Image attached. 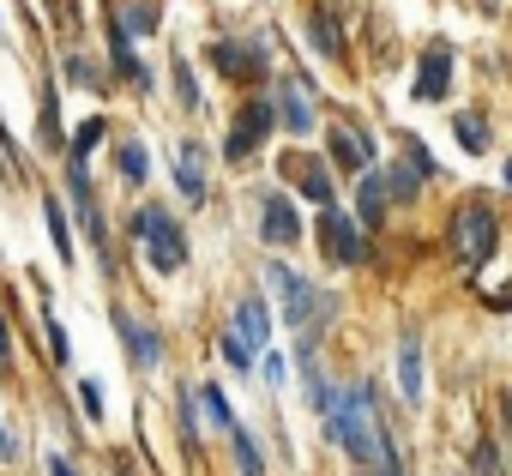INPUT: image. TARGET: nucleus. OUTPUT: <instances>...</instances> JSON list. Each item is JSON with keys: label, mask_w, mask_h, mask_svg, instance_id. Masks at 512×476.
<instances>
[{"label": "nucleus", "mask_w": 512, "mask_h": 476, "mask_svg": "<svg viewBox=\"0 0 512 476\" xmlns=\"http://www.w3.org/2000/svg\"><path fill=\"white\" fill-rule=\"evenodd\" d=\"M338 440H344V446H350V458H362V464H374V458H380L386 434H380V416H374V392H368V386H350V392H344Z\"/></svg>", "instance_id": "nucleus-1"}, {"label": "nucleus", "mask_w": 512, "mask_h": 476, "mask_svg": "<svg viewBox=\"0 0 512 476\" xmlns=\"http://www.w3.org/2000/svg\"><path fill=\"white\" fill-rule=\"evenodd\" d=\"M133 235L145 242V254H151L157 272H181V266H187V235L175 229V217H169L163 205H145V211L133 217Z\"/></svg>", "instance_id": "nucleus-2"}, {"label": "nucleus", "mask_w": 512, "mask_h": 476, "mask_svg": "<svg viewBox=\"0 0 512 476\" xmlns=\"http://www.w3.org/2000/svg\"><path fill=\"white\" fill-rule=\"evenodd\" d=\"M452 248H458L464 266L494 260V217H488L482 205H464V211H458V223H452Z\"/></svg>", "instance_id": "nucleus-3"}, {"label": "nucleus", "mask_w": 512, "mask_h": 476, "mask_svg": "<svg viewBox=\"0 0 512 476\" xmlns=\"http://www.w3.org/2000/svg\"><path fill=\"white\" fill-rule=\"evenodd\" d=\"M266 278H272V290H278V302H284V320L290 326H314V302H320V290L308 284V278H296L290 266H266Z\"/></svg>", "instance_id": "nucleus-4"}, {"label": "nucleus", "mask_w": 512, "mask_h": 476, "mask_svg": "<svg viewBox=\"0 0 512 476\" xmlns=\"http://www.w3.org/2000/svg\"><path fill=\"white\" fill-rule=\"evenodd\" d=\"M320 235H326V248H332V260L338 266H356V260H368V242H362V229L344 217V211H320Z\"/></svg>", "instance_id": "nucleus-5"}, {"label": "nucleus", "mask_w": 512, "mask_h": 476, "mask_svg": "<svg viewBox=\"0 0 512 476\" xmlns=\"http://www.w3.org/2000/svg\"><path fill=\"white\" fill-rule=\"evenodd\" d=\"M272 121H278V115H272V103H247V109H241V121H235V127H229V139H223V157H229V163H235V157H247L253 145L272 133Z\"/></svg>", "instance_id": "nucleus-6"}, {"label": "nucleus", "mask_w": 512, "mask_h": 476, "mask_svg": "<svg viewBox=\"0 0 512 476\" xmlns=\"http://www.w3.org/2000/svg\"><path fill=\"white\" fill-rule=\"evenodd\" d=\"M260 235H266L272 248H296V242H302V217H296V205H290L284 193L266 199V211H260Z\"/></svg>", "instance_id": "nucleus-7"}, {"label": "nucleus", "mask_w": 512, "mask_h": 476, "mask_svg": "<svg viewBox=\"0 0 512 476\" xmlns=\"http://www.w3.org/2000/svg\"><path fill=\"white\" fill-rule=\"evenodd\" d=\"M115 332H121V344L133 350V362H139V368H163V338H157L145 320H133V314H115Z\"/></svg>", "instance_id": "nucleus-8"}, {"label": "nucleus", "mask_w": 512, "mask_h": 476, "mask_svg": "<svg viewBox=\"0 0 512 476\" xmlns=\"http://www.w3.org/2000/svg\"><path fill=\"white\" fill-rule=\"evenodd\" d=\"M446 79H452V55H446V49H428L422 67H416V85H410L416 103H440V97H446Z\"/></svg>", "instance_id": "nucleus-9"}, {"label": "nucleus", "mask_w": 512, "mask_h": 476, "mask_svg": "<svg viewBox=\"0 0 512 476\" xmlns=\"http://www.w3.org/2000/svg\"><path fill=\"white\" fill-rule=\"evenodd\" d=\"M398 392H404V404H410V410H416V404H422V392H428L422 344H416V338H404V344H398Z\"/></svg>", "instance_id": "nucleus-10"}, {"label": "nucleus", "mask_w": 512, "mask_h": 476, "mask_svg": "<svg viewBox=\"0 0 512 476\" xmlns=\"http://www.w3.org/2000/svg\"><path fill=\"white\" fill-rule=\"evenodd\" d=\"M175 187L187 193V199H205V145H181L175 151Z\"/></svg>", "instance_id": "nucleus-11"}, {"label": "nucleus", "mask_w": 512, "mask_h": 476, "mask_svg": "<svg viewBox=\"0 0 512 476\" xmlns=\"http://www.w3.org/2000/svg\"><path fill=\"white\" fill-rule=\"evenodd\" d=\"M326 145H332V163H338V169H362V163L374 157V151H368L350 127H332V133H326Z\"/></svg>", "instance_id": "nucleus-12"}, {"label": "nucleus", "mask_w": 512, "mask_h": 476, "mask_svg": "<svg viewBox=\"0 0 512 476\" xmlns=\"http://www.w3.org/2000/svg\"><path fill=\"white\" fill-rule=\"evenodd\" d=\"M211 67L223 79H260V67H253V55H241L235 43H211Z\"/></svg>", "instance_id": "nucleus-13"}, {"label": "nucleus", "mask_w": 512, "mask_h": 476, "mask_svg": "<svg viewBox=\"0 0 512 476\" xmlns=\"http://www.w3.org/2000/svg\"><path fill=\"white\" fill-rule=\"evenodd\" d=\"M308 43H314L326 61H338V55H344V31H338V19H332V13H314V19H308Z\"/></svg>", "instance_id": "nucleus-14"}, {"label": "nucleus", "mask_w": 512, "mask_h": 476, "mask_svg": "<svg viewBox=\"0 0 512 476\" xmlns=\"http://www.w3.org/2000/svg\"><path fill=\"white\" fill-rule=\"evenodd\" d=\"M356 217H362L368 229L386 217V181H380V175H362V187H356Z\"/></svg>", "instance_id": "nucleus-15"}, {"label": "nucleus", "mask_w": 512, "mask_h": 476, "mask_svg": "<svg viewBox=\"0 0 512 476\" xmlns=\"http://www.w3.org/2000/svg\"><path fill=\"white\" fill-rule=\"evenodd\" d=\"M235 332H241L247 344H266V338H272V314H266L260 296H247V302H241V326H235Z\"/></svg>", "instance_id": "nucleus-16"}, {"label": "nucleus", "mask_w": 512, "mask_h": 476, "mask_svg": "<svg viewBox=\"0 0 512 476\" xmlns=\"http://www.w3.org/2000/svg\"><path fill=\"white\" fill-rule=\"evenodd\" d=\"M278 109H284V115H278V121H284V127H290V133H308V127H314V109H308V97H302V91H296V85H290V91H284V97H278Z\"/></svg>", "instance_id": "nucleus-17"}, {"label": "nucleus", "mask_w": 512, "mask_h": 476, "mask_svg": "<svg viewBox=\"0 0 512 476\" xmlns=\"http://www.w3.org/2000/svg\"><path fill=\"white\" fill-rule=\"evenodd\" d=\"M115 163H121V181H133V187L151 175V157H145V145H139V139H127V145L115 151Z\"/></svg>", "instance_id": "nucleus-18"}, {"label": "nucleus", "mask_w": 512, "mask_h": 476, "mask_svg": "<svg viewBox=\"0 0 512 476\" xmlns=\"http://www.w3.org/2000/svg\"><path fill=\"white\" fill-rule=\"evenodd\" d=\"M296 175H302V193L326 211V205H332V175H326L320 163H296Z\"/></svg>", "instance_id": "nucleus-19"}, {"label": "nucleus", "mask_w": 512, "mask_h": 476, "mask_svg": "<svg viewBox=\"0 0 512 476\" xmlns=\"http://www.w3.org/2000/svg\"><path fill=\"white\" fill-rule=\"evenodd\" d=\"M49 235H55V254H61V266H73L79 254H73V235H67V211H61V205H49Z\"/></svg>", "instance_id": "nucleus-20"}, {"label": "nucleus", "mask_w": 512, "mask_h": 476, "mask_svg": "<svg viewBox=\"0 0 512 476\" xmlns=\"http://www.w3.org/2000/svg\"><path fill=\"white\" fill-rule=\"evenodd\" d=\"M458 145L464 151H488V121L482 115H458Z\"/></svg>", "instance_id": "nucleus-21"}, {"label": "nucleus", "mask_w": 512, "mask_h": 476, "mask_svg": "<svg viewBox=\"0 0 512 476\" xmlns=\"http://www.w3.org/2000/svg\"><path fill=\"white\" fill-rule=\"evenodd\" d=\"M199 398H205V416H211L217 428H235V410H229V392H223V386H205Z\"/></svg>", "instance_id": "nucleus-22"}, {"label": "nucleus", "mask_w": 512, "mask_h": 476, "mask_svg": "<svg viewBox=\"0 0 512 476\" xmlns=\"http://www.w3.org/2000/svg\"><path fill=\"white\" fill-rule=\"evenodd\" d=\"M223 362H235V368H253V344H247L241 332H223Z\"/></svg>", "instance_id": "nucleus-23"}, {"label": "nucleus", "mask_w": 512, "mask_h": 476, "mask_svg": "<svg viewBox=\"0 0 512 476\" xmlns=\"http://www.w3.org/2000/svg\"><path fill=\"white\" fill-rule=\"evenodd\" d=\"M235 434V458H241V470L247 476H260V446H253V434H241V428H229Z\"/></svg>", "instance_id": "nucleus-24"}, {"label": "nucleus", "mask_w": 512, "mask_h": 476, "mask_svg": "<svg viewBox=\"0 0 512 476\" xmlns=\"http://www.w3.org/2000/svg\"><path fill=\"white\" fill-rule=\"evenodd\" d=\"M175 91H181V103H187V109H205V103H199V85H193V73H187L181 61H175Z\"/></svg>", "instance_id": "nucleus-25"}, {"label": "nucleus", "mask_w": 512, "mask_h": 476, "mask_svg": "<svg viewBox=\"0 0 512 476\" xmlns=\"http://www.w3.org/2000/svg\"><path fill=\"white\" fill-rule=\"evenodd\" d=\"M410 193H416V163H410V169H398V175L386 181V199H410Z\"/></svg>", "instance_id": "nucleus-26"}, {"label": "nucleus", "mask_w": 512, "mask_h": 476, "mask_svg": "<svg viewBox=\"0 0 512 476\" xmlns=\"http://www.w3.org/2000/svg\"><path fill=\"white\" fill-rule=\"evenodd\" d=\"M79 398H85V416L103 422V386H97V380H79Z\"/></svg>", "instance_id": "nucleus-27"}, {"label": "nucleus", "mask_w": 512, "mask_h": 476, "mask_svg": "<svg viewBox=\"0 0 512 476\" xmlns=\"http://www.w3.org/2000/svg\"><path fill=\"white\" fill-rule=\"evenodd\" d=\"M67 79H73V85H97V67H91L85 55H67Z\"/></svg>", "instance_id": "nucleus-28"}, {"label": "nucleus", "mask_w": 512, "mask_h": 476, "mask_svg": "<svg viewBox=\"0 0 512 476\" xmlns=\"http://www.w3.org/2000/svg\"><path fill=\"white\" fill-rule=\"evenodd\" d=\"M97 139H103V121H85V127H79V139H73V157H85Z\"/></svg>", "instance_id": "nucleus-29"}, {"label": "nucleus", "mask_w": 512, "mask_h": 476, "mask_svg": "<svg viewBox=\"0 0 512 476\" xmlns=\"http://www.w3.org/2000/svg\"><path fill=\"white\" fill-rule=\"evenodd\" d=\"M133 31H157V7H151V0H133Z\"/></svg>", "instance_id": "nucleus-30"}, {"label": "nucleus", "mask_w": 512, "mask_h": 476, "mask_svg": "<svg viewBox=\"0 0 512 476\" xmlns=\"http://www.w3.org/2000/svg\"><path fill=\"white\" fill-rule=\"evenodd\" d=\"M49 344H55V362H67V356H73V344H67V332H61V320H49Z\"/></svg>", "instance_id": "nucleus-31"}, {"label": "nucleus", "mask_w": 512, "mask_h": 476, "mask_svg": "<svg viewBox=\"0 0 512 476\" xmlns=\"http://www.w3.org/2000/svg\"><path fill=\"white\" fill-rule=\"evenodd\" d=\"M260 374H266V380L278 386V380H284V356H278V350H266V362H260Z\"/></svg>", "instance_id": "nucleus-32"}, {"label": "nucleus", "mask_w": 512, "mask_h": 476, "mask_svg": "<svg viewBox=\"0 0 512 476\" xmlns=\"http://www.w3.org/2000/svg\"><path fill=\"white\" fill-rule=\"evenodd\" d=\"M49 476H79V470H73L67 458H49Z\"/></svg>", "instance_id": "nucleus-33"}, {"label": "nucleus", "mask_w": 512, "mask_h": 476, "mask_svg": "<svg viewBox=\"0 0 512 476\" xmlns=\"http://www.w3.org/2000/svg\"><path fill=\"white\" fill-rule=\"evenodd\" d=\"M13 356V338H7V320H0V362H7Z\"/></svg>", "instance_id": "nucleus-34"}, {"label": "nucleus", "mask_w": 512, "mask_h": 476, "mask_svg": "<svg viewBox=\"0 0 512 476\" xmlns=\"http://www.w3.org/2000/svg\"><path fill=\"white\" fill-rule=\"evenodd\" d=\"M0 458H13V440H7V428H0Z\"/></svg>", "instance_id": "nucleus-35"}, {"label": "nucleus", "mask_w": 512, "mask_h": 476, "mask_svg": "<svg viewBox=\"0 0 512 476\" xmlns=\"http://www.w3.org/2000/svg\"><path fill=\"white\" fill-rule=\"evenodd\" d=\"M43 7H55V0H43Z\"/></svg>", "instance_id": "nucleus-36"}]
</instances>
